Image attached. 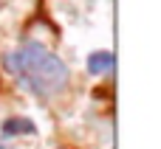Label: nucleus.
<instances>
[{
	"mask_svg": "<svg viewBox=\"0 0 161 149\" xmlns=\"http://www.w3.org/2000/svg\"><path fill=\"white\" fill-rule=\"evenodd\" d=\"M0 149H8V146H6V144H0Z\"/></svg>",
	"mask_w": 161,
	"mask_h": 149,
	"instance_id": "obj_4",
	"label": "nucleus"
},
{
	"mask_svg": "<svg viewBox=\"0 0 161 149\" xmlns=\"http://www.w3.org/2000/svg\"><path fill=\"white\" fill-rule=\"evenodd\" d=\"M113 70V54L110 51H93L88 56V73L91 76H105Z\"/></svg>",
	"mask_w": 161,
	"mask_h": 149,
	"instance_id": "obj_3",
	"label": "nucleus"
},
{
	"mask_svg": "<svg viewBox=\"0 0 161 149\" xmlns=\"http://www.w3.org/2000/svg\"><path fill=\"white\" fill-rule=\"evenodd\" d=\"M3 62L34 96H57L68 85V65L59 56H54L42 42L28 39L20 48L8 51Z\"/></svg>",
	"mask_w": 161,
	"mask_h": 149,
	"instance_id": "obj_1",
	"label": "nucleus"
},
{
	"mask_svg": "<svg viewBox=\"0 0 161 149\" xmlns=\"http://www.w3.org/2000/svg\"><path fill=\"white\" fill-rule=\"evenodd\" d=\"M0 132H3V138H14V135H34V132H37V127H34V121L14 116V118H6V121H3Z\"/></svg>",
	"mask_w": 161,
	"mask_h": 149,
	"instance_id": "obj_2",
	"label": "nucleus"
}]
</instances>
